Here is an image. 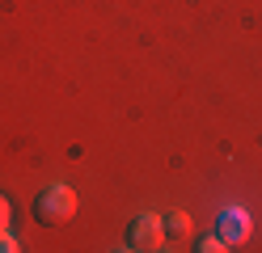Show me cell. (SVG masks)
I'll return each mask as SVG.
<instances>
[{"label":"cell","mask_w":262,"mask_h":253,"mask_svg":"<svg viewBox=\"0 0 262 253\" xmlns=\"http://www.w3.org/2000/svg\"><path fill=\"white\" fill-rule=\"evenodd\" d=\"M72 215H76V190H72V186H63V181L47 186V190L34 198V219H38V224H47V228L68 224Z\"/></svg>","instance_id":"1"},{"label":"cell","mask_w":262,"mask_h":253,"mask_svg":"<svg viewBox=\"0 0 262 253\" xmlns=\"http://www.w3.org/2000/svg\"><path fill=\"white\" fill-rule=\"evenodd\" d=\"M127 245L131 249H140V253H152L165 245V228H161V215H140L136 224H131L127 232Z\"/></svg>","instance_id":"2"},{"label":"cell","mask_w":262,"mask_h":253,"mask_svg":"<svg viewBox=\"0 0 262 253\" xmlns=\"http://www.w3.org/2000/svg\"><path fill=\"white\" fill-rule=\"evenodd\" d=\"M216 232L224 236V245H228V249H233V245H245V241H250V232H254V219H250V211H241V207H228V211L220 215Z\"/></svg>","instance_id":"3"},{"label":"cell","mask_w":262,"mask_h":253,"mask_svg":"<svg viewBox=\"0 0 262 253\" xmlns=\"http://www.w3.org/2000/svg\"><path fill=\"white\" fill-rule=\"evenodd\" d=\"M161 228H165V241H178V245H186L190 236H194V224H190L186 211H165Z\"/></svg>","instance_id":"4"},{"label":"cell","mask_w":262,"mask_h":253,"mask_svg":"<svg viewBox=\"0 0 262 253\" xmlns=\"http://www.w3.org/2000/svg\"><path fill=\"white\" fill-rule=\"evenodd\" d=\"M228 245H224V236L216 232V236H203V241H199V253H224Z\"/></svg>","instance_id":"5"},{"label":"cell","mask_w":262,"mask_h":253,"mask_svg":"<svg viewBox=\"0 0 262 253\" xmlns=\"http://www.w3.org/2000/svg\"><path fill=\"white\" fill-rule=\"evenodd\" d=\"M0 253H17V241H13L9 228H0Z\"/></svg>","instance_id":"6"},{"label":"cell","mask_w":262,"mask_h":253,"mask_svg":"<svg viewBox=\"0 0 262 253\" xmlns=\"http://www.w3.org/2000/svg\"><path fill=\"white\" fill-rule=\"evenodd\" d=\"M9 219H13V207H9V198L0 194V228H9Z\"/></svg>","instance_id":"7"}]
</instances>
